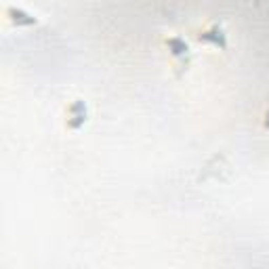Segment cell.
I'll return each instance as SVG.
<instances>
[{
	"label": "cell",
	"mask_w": 269,
	"mask_h": 269,
	"mask_svg": "<svg viewBox=\"0 0 269 269\" xmlns=\"http://www.w3.org/2000/svg\"><path fill=\"white\" fill-rule=\"evenodd\" d=\"M200 40L212 42L214 46H225V34H223L219 28H212V30H208V32H204V34L200 36Z\"/></svg>",
	"instance_id": "cell-1"
}]
</instances>
